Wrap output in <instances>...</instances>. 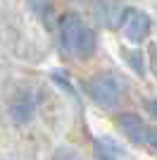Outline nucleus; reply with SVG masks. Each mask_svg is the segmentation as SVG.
I'll return each mask as SVG.
<instances>
[{
	"mask_svg": "<svg viewBox=\"0 0 157 160\" xmlns=\"http://www.w3.org/2000/svg\"><path fill=\"white\" fill-rule=\"evenodd\" d=\"M88 93H91V98L98 105L112 108V105H117L119 98H121V88H119L117 79L112 74H95L88 81Z\"/></svg>",
	"mask_w": 157,
	"mask_h": 160,
	"instance_id": "obj_2",
	"label": "nucleus"
},
{
	"mask_svg": "<svg viewBox=\"0 0 157 160\" xmlns=\"http://www.w3.org/2000/svg\"><path fill=\"white\" fill-rule=\"evenodd\" d=\"M121 31L129 41L133 43H140V41L150 33V17L140 10H126L124 17H121Z\"/></svg>",
	"mask_w": 157,
	"mask_h": 160,
	"instance_id": "obj_3",
	"label": "nucleus"
},
{
	"mask_svg": "<svg viewBox=\"0 0 157 160\" xmlns=\"http://www.w3.org/2000/svg\"><path fill=\"white\" fill-rule=\"evenodd\" d=\"M148 146H150L152 151H157V129H152V132H150V141H148Z\"/></svg>",
	"mask_w": 157,
	"mask_h": 160,
	"instance_id": "obj_6",
	"label": "nucleus"
},
{
	"mask_svg": "<svg viewBox=\"0 0 157 160\" xmlns=\"http://www.w3.org/2000/svg\"><path fill=\"white\" fill-rule=\"evenodd\" d=\"M59 41L64 53L74 58H88L95 50V33L86 27L78 14H67L59 22Z\"/></svg>",
	"mask_w": 157,
	"mask_h": 160,
	"instance_id": "obj_1",
	"label": "nucleus"
},
{
	"mask_svg": "<svg viewBox=\"0 0 157 160\" xmlns=\"http://www.w3.org/2000/svg\"><path fill=\"white\" fill-rule=\"evenodd\" d=\"M148 110H150L152 117H157V100H150V103H148Z\"/></svg>",
	"mask_w": 157,
	"mask_h": 160,
	"instance_id": "obj_7",
	"label": "nucleus"
},
{
	"mask_svg": "<svg viewBox=\"0 0 157 160\" xmlns=\"http://www.w3.org/2000/svg\"><path fill=\"white\" fill-rule=\"evenodd\" d=\"M95 155H98V160H117L119 155H121V151H119L117 143L98 139L95 141Z\"/></svg>",
	"mask_w": 157,
	"mask_h": 160,
	"instance_id": "obj_5",
	"label": "nucleus"
},
{
	"mask_svg": "<svg viewBox=\"0 0 157 160\" xmlns=\"http://www.w3.org/2000/svg\"><path fill=\"white\" fill-rule=\"evenodd\" d=\"M117 122H119V129L124 132V136H129V141H133L138 146H148L152 129L145 127V122L140 117H136V115H131V112H124V115H119Z\"/></svg>",
	"mask_w": 157,
	"mask_h": 160,
	"instance_id": "obj_4",
	"label": "nucleus"
}]
</instances>
